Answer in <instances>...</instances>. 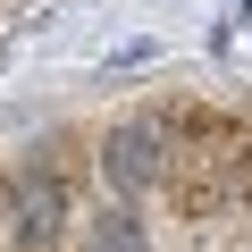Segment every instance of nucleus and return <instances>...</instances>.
<instances>
[{"label": "nucleus", "mask_w": 252, "mask_h": 252, "mask_svg": "<svg viewBox=\"0 0 252 252\" xmlns=\"http://www.w3.org/2000/svg\"><path fill=\"white\" fill-rule=\"evenodd\" d=\"M101 177L118 185V202H143L177 177V126L168 118H118L101 135Z\"/></svg>", "instance_id": "obj_1"}, {"label": "nucleus", "mask_w": 252, "mask_h": 252, "mask_svg": "<svg viewBox=\"0 0 252 252\" xmlns=\"http://www.w3.org/2000/svg\"><path fill=\"white\" fill-rule=\"evenodd\" d=\"M84 252H152V235L126 202H109V210H84Z\"/></svg>", "instance_id": "obj_3"}, {"label": "nucleus", "mask_w": 252, "mask_h": 252, "mask_svg": "<svg viewBox=\"0 0 252 252\" xmlns=\"http://www.w3.org/2000/svg\"><path fill=\"white\" fill-rule=\"evenodd\" d=\"M59 235H67V177L59 168H34L26 193H17V244L26 252H51Z\"/></svg>", "instance_id": "obj_2"}]
</instances>
